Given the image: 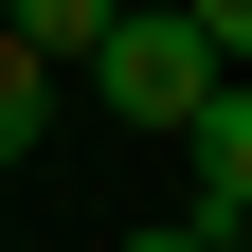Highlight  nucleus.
<instances>
[{
    "instance_id": "obj_7",
    "label": "nucleus",
    "mask_w": 252,
    "mask_h": 252,
    "mask_svg": "<svg viewBox=\"0 0 252 252\" xmlns=\"http://www.w3.org/2000/svg\"><path fill=\"white\" fill-rule=\"evenodd\" d=\"M0 18H18V0H0Z\"/></svg>"
},
{
    "instance_id": "obj_1",
    "label": "nucleus",
    "mask_w": 252,
    "mask_h": 252,
    "mask_svg": "<svg viewBox=\"0 0 252 252\" xmlns=\"http://www.w3.org/2000/svg\"><path fill=\"white\" fill-rule=\"evenodd\" d=\"M90 90H108V108L144 126V144H180V126L216 108V36L180 18V0H126L108 36H90Z\"/></svg>"
},
{
    "instance_id": "obj_5",
    "label": "nucleus",
    "mask_w": 252,
    "mask_h": 252,
    "mask_svg": "<svg viewBox=\"0 0 252 252\" xmlns=\"http://www.w3.org/2000/svg\"><path fill=\"white\" fill-rule=\"evenodd\" d=\"M180 18L216 36V72H252V0H180Z\"/></svg>"
},
{
    "instance_id": "obj_3",
    "label": "nucleus",
    "mask_w": 252,
    "mask_h": 252,
    "mask_svg": "<svg viewBox=\"0 0 252 252\" xmlns=\"http://www.w3.org/2000/svg\"><path fill=\"white\" fill-rule=\"evenodd\" d=\"M18 144H54V54L0 18V162H18Z\"/></svg>"
},
{
    "instance_id": "obj_4",
    "label": "nucleus",
    "mask_w": 252,
    "mask_h": 252,
    "mask_svg": "<svg viewBox=\"0 0 252 252\" xmlns=\"http://www.w3.org/2000/svg\"><path fill=\"white\" fill-rule=\"evenodd\" d=\"M108 18H126V0H18V36H36L54 72H90V36H108Z\"/></svg>"
},
{
    "instance_id": "obj_2",
    "label": "nucleus",
    "mask_w": 252,
    "mask_h": 252,
    "mask_svg": "<svg viewBox=\"0 0 252 252\" xmlns=\"http://www.w3.org/2000/svg\"><path fill=\"white\" fill-rule=\"evenodd\" d=\"M180 162H198V216L234 234V198H252V72H216V108L180 126Z\"/></svg>"
},
{
    "instance_id": "obj_6",
    "label": "nucleus",
    "mask_w": 252,
    "mask_h": 252,
    "mask_svg": "<svg viewBox=\"0 0 252 252\" xmlns=\"http://www.w3.org/2000/svg\"><path fill=\"white\" fill-rule=\"evenodd\" d=\"M126 252H234V234H216V216L180 198V216H144V234H126Z\"/></svg>"
}]
</instances>
